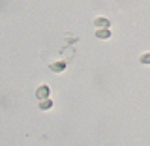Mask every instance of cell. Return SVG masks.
<instances>
[{
  "mask_svg": "<svg viewBox=\"0 0 150 146\" xmlns=\"http://www.w3.org/2000/svg\"><path fill=\"white\" fill-rule=\"evenodd\" d=\"M94 26H96L98 30H109L111 21L105 19V17H98V19H94Z\"/></svg>",
  "mask_w": 150,
  "mask_h": 146,
  "instance_id": "cell-1",
  "label": "cell"
},
{
  "mask_svg": "<svg viewBox=\"0 0 150 146\" xmlns=\"http://www.w3.org/2000/svg\"><path fill=\"white\" fill-rule=\"evenodd\" d=\"M36 97L40 101L41 99H47V97H49V86H47V84H41V86L36 90Z\"/></svg>",
  "mask_w": 150,
  "mask_h": 146,
  "instance_id": "cell-2",
  "label": "cell"
},
{
  "mask_svg": "<svg viewBox=\"0 0 150 146\" xmlns=\"http://www.w3.org/2000/svg\"><path fill=\"white\" fill-rule=\"evenodd\" d=\"M49 69L53 73H62L66 69V62H53V64H49Z\"/></svg>",
  "mask_w": 150,
  "mask_h": 146,
  "instance_id": "cell-3",
  "label": "cell"
},
{
  "mask_svg": "<svg viewBox=\"0 0 150 146\" xmlns=\"http://www.w3.org/2000/svg\"><path fill=\"white\" fill-rule=\"evenodd\" d=\"M51 107H53V101H51L49 97H47V99H41V103H40L41 111H47V109H51Z\"/></svg>",
  "mask_w": 150,
  "mask_h": 146,
  "instance_id": "cell-4",
  "label": "cell"
},
{
  "mask_svg": "<svg viewBox=\"0 0 150 146\" xmlns=\"http://www.w3.org/2000/svg\"><path fill=\"white\" fill-rule=\"evenodd\" d=\"M96 36L100 37V39H107V37H111V30H98Z\"/></svg>",
  "mask_w": 150,
  "mask_h": 146,
  "instance_id": "cell-5",
  "label": "cell"
},
{
  "mask_svg": "<svg viewBox=\"0 0 150 146\" xmlns=\"http://www.w3.org/2000/svg\"><path fill=\"white\" fill-rule=\"evenodd\" d=\"M139 60H141V64H150V53H144Z\"/></svg>",
  "mask_w": 150,
  "mask_h": 146,
  "instance_id": "cell-6",
  "label": "cell"
},
{
  "mask_svg": "<svg viewBox=\"0 0 150 146\" xmlns=\"http://www.w3.org/2000/svg\"><path fill=\"white\" fill-rule=\"evenodd\" d=\"M62 56H66V60H69V58L73 56V51H71V49H64V51H62Z\"/></svg>",
  "mask_w": 150,
  "mask_h": 146,
  "instance_id": "cell-7",
  "label": "cell"
}]
</instances>
